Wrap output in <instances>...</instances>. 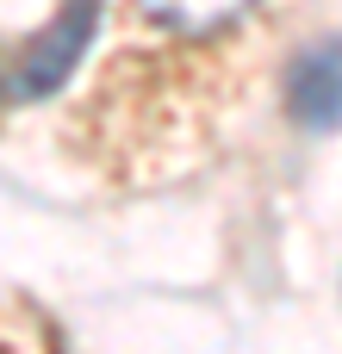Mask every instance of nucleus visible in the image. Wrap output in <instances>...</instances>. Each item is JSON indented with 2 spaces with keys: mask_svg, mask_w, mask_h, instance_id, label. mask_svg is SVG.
<instances>
[{
  "mask_svg": "<svg viewBox=\"0 0 342 354\" xmlns=\"http://www.w3.org/2000/svg\"><path fill=\"white\" fill-rule=\"evenodd\" d=\"M249 6H255V0H131V12H137L150 31L174 37V44H206V37L231 31Z\"/></svg>",
  "mask_w": 342,
  "mask_h": 354,
  "instance_id": "1",
  "label": "nucleus"
},
{
  "mask_svg": "<svg viewBox=\"0 0 342 354\" xmlns=\"http://www.w3.org/2000/svg\"><path fill=\"white\" fill-rule=\"evenodd\" d=\"M287 100H293V112H299L312 131H336V50H330V44H318V50L299 56Z\"/></svg>",
  "mask_w": 342,
  "mask_h": 354,
  "instance_id": "2",
  "label": "nucleus"
}]
</instances>
